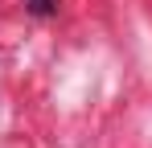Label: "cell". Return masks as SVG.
<instances>
[{
    "mask_svg": "<svg viewBox=\"0 0 152 148\" xmlns=\"http://www.w3.org/2000/svg\"><path fill=\"white\" fill-rule=\"evenodd\" d=\"M25 4H29V12H37V17H50L58 0H25Z\"/></svg>",
    "mask_w": 152,
    "mask_h": 148,
    "instance_id": "1",
    "label": "cell"
}]
</instances>
